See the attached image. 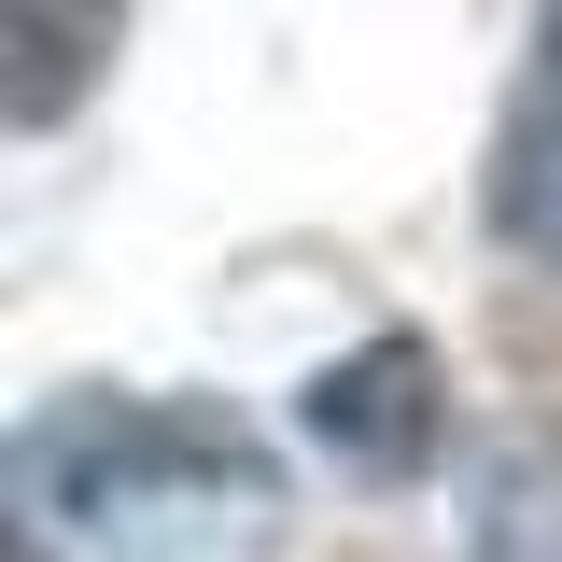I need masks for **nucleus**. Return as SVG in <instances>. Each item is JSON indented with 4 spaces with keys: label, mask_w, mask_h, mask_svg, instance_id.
<instances>
[{
    "label": "nucleus",
    "mask_w": 562,
    "mask_h": 562,
    "mask_svg": "<svg viewBox=\"0 0 562 562\" xmlns=\"http://www.w3.org/2000/svg\"><path fill=\"white\" fill-rule=\"evenodd\" d=\"M492 225L562 268V0H549L535 70H520V113H506V140H492Z\"/></svg>",
    "instance_id": "3"
},
{
    "label": "nucleus",
    "mask_w": 562,
    "mask_h": 562,
    "mask_svg": "<svg viewBox=\"0 0 562 562\" xmlns=\"http://www.w3.org/2000/svg\"><path fill=\"white\" fill-rule=\"evenodd\" d=\"M479 562H562V422H520L479 479Z\"/></svg>",
    "instance_id": "5"
},
{
    "label": "nucleus",
    "mask_w": 562,
    "mask_h": 562,
    "mask_svg": "<svg viewBox=\"0 0 562 562\" xmlns=\"http://www.w3.org/2000/svg\"><path fill=\"white\" fill-rule=\"evenodd\" d=\"M268 450L211 408H155V394H70L14 436V520L29 549L70 562V549H113V562H155V549H211V535H268Z\"/></svg>",
    "instance_id": "1"
},
{
    "label": "nucleus",
    "mask_w": 562,
    "mask_h": 562,
    "mask_svg": "<svg viewBox=\"0 0 562 562\" xmlns=\"http://www.w3.org/2000/svg\"><path fill=\"white\" fill-rule=\"evenodd\" d=\"M436 351L422 338H366L351 351V366H324V380H310V436H324V450H338L351 479H422V464H436Z\"/></svg>",
    "instance_id": "2"
},
{
    "label": "nucleus",
    "mask_w": 562,
    "mask_h": 562,
    "mask_svg": "<svg viewBox=\"0 0 562 562\" xmlns=\"http://www.w3.org/2000/svg\"><path fill=\"white\" fill-rule=\"evenodd\" d=\"M113 14L127 0H0V113L14 127H57L70 99L99 85V57H113Z\"/></svg>",
    "instance_id": "4"
}]
</instances>
